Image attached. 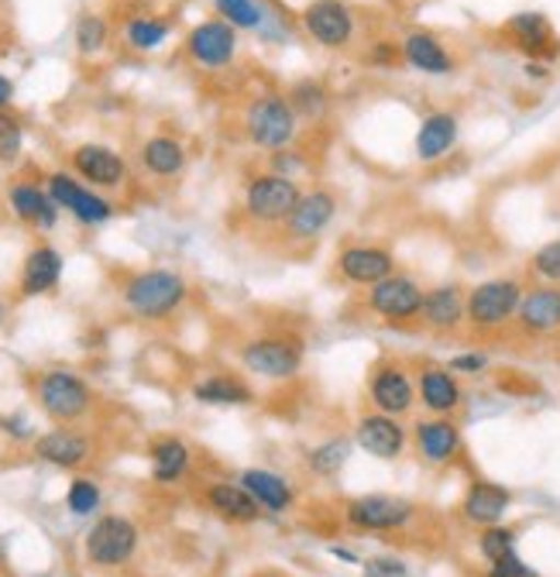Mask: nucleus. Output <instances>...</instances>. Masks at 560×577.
<instances>
[{"instance_id": "obj_5", "label": "nucleus", "mask_w": 560, "mask_h": 577, "mask_svg": "<svg viewBox=\"0 0 560 577\" xmlns=\"http://www.w3.org/2000/svg\"><path fill=\"white\" fill-rule=\"evenodd\" d=\"M244 135L254 148L278 151L289 148L299 135V117L293 111L289 97L278 93H259L244 111Z\"/></svg>"}, {"instance_id": "obj_17", "label": "nucleus", "mask_w": 560, "mask_h": 577, "mask_svg": "<svg viewBox=\"0 0 560 577\" xmlns=\"http://www.w3.org/2000/svg\"><path fill=\"white\" fill-rule=\"evenodd\" d=\"M502 35L513 42L526 59L533 63H553L560 56V38L553 24L540 11H519L502 24Z\"/></svg>"}, {"instance_id": "obj_37", "label": "nucleus", "mask_w": 560, "mask_h": 577, "mask_svg": "<svg viewBox=\"0 0 560 577\" xmlns=\"http://www.w3.org/2000/svg\"><path fill=\"white\" fill-rule=\"evenodd\" d=\"M214 8L238 32H262L268 21V8L262 0H214Z\"/></svg>"}, {"instance_id": "obj_40", "label": "nucleus", "mask_w": 560, "mask_h": 577, "mask_svg": "<svg viewBox=\"0 0 560 577\" xmlns=\"http://www.w3.org/2000/svg\"><path fill=\"white\" fill-rule=\"evenodd\" d=\"M529 275L547 285H560V238L540 245L529 254Z\"/></svg>"}, {"instance_id": "obj_22", "label": "nucleus", "mask_w": 560, "mask_h": 577, "mask_svg": "<svg viewBox=\"0 0 560 577\" xmlns=\"http://www.w3.org/2000/svg\"><path fill=\"white\" fill-rule=\"evenodd\" d=\"M72 169L80 172L93 190H117L127 179V162L107 145H80L72 151Z\"/></svg>"}, {"instance_id": "obj_10", "label": "nucleus", "mask_w": 560, "mask_h": 577, "mask_svg": "<svg viewBox=\"0 0 560 577\" xmlns=\"http://www.w3.org/2000/svg\"><path fill=\"white\" fill-rule=\"evenodd\" d=\"M338 210H341V200H338L334 193H330L327 186L302 190L299 203L293 206V214H289L286 224H283L286 245L302 248V245L320 241L323 234L330 230V224L338 220Z\"/></svg>"}, {"instance_id": "obj_16", "label": "nucleus", "mask_w": 560, "mask_h": 577, "mask_svg": "<svg viewBox=\"0 0 560 577\" xmlns=\"http://www.w3.org/2000/svg\"><path fill=\"white\" fill-rule=\"evenodd\" d=\"M186 52L199 69H224L238 56V29L224 18L199 21L186 35Z\"/></svg>"}, {"instance_id": "obj_30", "label": "nucleus", "mask_w": 560, "mask_h": 577, "mask_svg": "<svg viewBox=\"0 0 560 577\" xmlns=\"http://www.w3.org/2000/svg\"><path fill=\"white\" fill-rule=\"evenodd\" d=\"M35 454L56 467H80L90 457V440L76 430H53L35 440Z\"/></svg>"}, {"instance_id": "obj_43", "label": "nucleus", "mask_w": 560, "mask_h": 577, "mask_svg": "<svg viewBox=\"0 0 560 577\" xmlns=\"http://www.w3.org/2000/svg\"><path fill=\"white\" fill-rule=\"evenodd\" d=\"M447 369L454 375H465V378H475V375H485L489 372V354L485 351H461V354H454L447 361Z\"/></svg>"}, {"instance_id": "obj_41", "label": "nucleus", "mask_w": 560, "mask_h": 577, "mask_svg": "<svg viewBox=\"0 0 560 577\" xmlns=\"http://www.w3.org/2000/svg\"><path fill=\"white\" fill-rule=\"evenodd\" d=\"M66 506L72 516H93L100 509V488L90 478H76L66 491Z\"/></svg>"}, {"instance_id": "obj_44", "label": "nucleus", "mask_w": 560, "mask_h": 577, "mask_svg": "<svg viewBox=\"0 0 560 577\" xmlns=\"http://www.w3.org/2000/svg\"><path fill=\"white\" fill-rule=\"evenodd\" d=\"M362 577H410V567H405V561H399V557L378 554V557L362 561Z\"/></svg>"}, {"instance_id": "obj_46", "label": "nucleus", "mask_w": 560, "mask_h": 577, "mask_svg": "<svg viewBox=\"0 0 560 577\" xmlns=\"http://www.w3.org/2000/svg\"><path fill=\"white\" fill-rule=\"evenodd\" d=\"M365 63H368V66H375V69H389V66L402 63V52H399V42H375V45L368 48V56H365Z\"/></svg>"}, {"instance_id": "obj_2", "label": "nucleus", "mask_w": 560, "mask_h": 577, "mask_svg": "<svg viewBox=\"0 0 560 577\" xmlns=\"http://www.w3.org/2000/svg\"><path fill=\"white\" fill-rule=\"evenodd\" d=\"M241 364L244 372L265 382H289L302 372V361H307V340L296 330H268V333H254L251 340L241 344Z\"/></svg>"}, {"instance_id": "obj_12", "label": "nucleus", "mask_w": 560, "mask_h": 577, "mask_svg": "<svg viewBox=\"0 0 560 577\" xmlns=\"http://www.w3.org/2000/svg\"><path fill=\"white\" fill-rule=\"evenodd\" d=\"M347 527L362 533H396L416 516V506L396 495H358L347 502Z\"/></svg>"}, {"instance_id": "obj_39", "label": "nucleus", "mask_w": 560, "mask_h": 577, "mask_svg": "<svg viewBox=\"0 0 560 577\" xmlns=\"http://www.w3.org/2000/svg\"><path fill=\"white\" fill-rule=\"evenodd\" d=\"M107 38H111V29L100 14H83L80 21H76V48H80L83 56H96V52H104Z\"/></svg>"}, {"instance_id": "obj_13", "label": "nucleus", "mask_w": 560, "mask_h": 577, "mask_svg": "<svg viewBox=\"0 0 560 577\" xmlns=\"http://www.w3.org/2000/svg\"><path fill=\"white\" fill-rule=\"evenodd\" d=\"M48 196L56 200L59 210H66V214L72 220H80L83 227H100L107 224L114 217V203L107 196H100L93 186H83L80 179H72L66 172H53L45 182Z\"/></svg>"}, {"instance_id": "obj_28", "label": "nucleus", "mask_w": 560, "mask_h": 577, "mask_svg": "<svg viewBox=\"0 0 560 577\" xmlns=\"http://www.w3.org/2000/svg\"><path fill=\"white\" fill-rule=\"evenodd\" d=\"M508 506H513V495H508V488L495 485V482H475L465 495L461 502V512L468 522H475V527H499L502 516L508 512Z\"/></svg>"}, {"instance_id": "obj_24", "label": "nucleus", "mask_w": 560, "mask_h": 577, "mask_svg": "<svg viewBox=\"0 0 560 577\" xmlns=\"http://www.w3.org/2000/svg\"><path fill=\"white\" fill-rule=\"evenodd\" d=\"M62 282V254L53 245H35L21 261V279L18 288L24 299L32 296H45Z\"/></svg>"}, {"instance_id": "obj_48", "label": "nucleus", "mask_w": 560, "mask_h": 577, "mask_svg": "<svg viewBox=\"0 0 560 577\" xmlns=\"http://www.w3.org/2000/svg\"><path fill=\"white\" fill-rule=\"evenodd\" d=\"M526 76H529V80H547V76H550V66L547 63H526Z\"/></svg>"}, {"instance_id": "obj_6", "label": "nucleus", "mask_w": 560, "mask_h": 577, "mask_svg": "<svg viewBox=\"0 0 560 577\" xmlns=\"http://www.w3.org/2000/svg\"><path fill=\"white\" fill-rule=\"evenodd\" d=\"M423 293H426V285L416 275L392 272L389 279H381L372 288H365V309L375 320L392 324V327L420 324Z\"/></svg>"}, {"instance_id": "obj_21", "label": "nucleus", "mask_w": 560, "mask_h": 577, "mask_svg": "<svg viewBox=\"0 0 560 577\" xmlns=\"http://www.w3.org/2000/svg\"><path fill=\"white\" fill-rule=\"evenodd\" d=\"M416 403L434 416H450L465 403V388L447 364H423L416 372Z\"/></svg>"}, {"instance_id": "obj_23", "label": "nucleus", "mask_w": 560, "mask_h": 577, "mask_svg": "<svg viewBox=\"0 0 560 577\" xmlns=\"http://www.w3.org/2000/svg\"><path fill=\"white\" fill-rule=\"evenodd\" d=\"M457 135H461V121H457V114L450 111H430L420 127H416V159L423 166H434L441 159H447V155L454 151L457 145Z\"/></svg>"}, {"instance_id": "obj_50", "label": "nucleus", "mask_w": 560, "mask_h": 577, "mask_svg": "<svg viewBox=\"0 0 560 577\" xmlns=\"http://www.w3.org/2000/svg\"><path fill=\"white\" fill-rule=\"evenodd\" d=\"M330 554H334L338 561H347V564H362L358 554H354V550H347V546H334V550H330Z\"/></svg>"}, {"instance_id": "obj_26", "label": "nucleus", "mask_w": 560, "mask_h": 577, "mask_svg": "<svg viewBox=\"0 0 560 577\" xmlns=\"http://www.w3.org/2000/svg\"><path fill=\"white\" fill-rule=\"evenodd\" d=\"M399 52H402V63L423 76H450L454 72V56L447 52V45L430 32H410L399 42Z\"/></svg>"}, {"instance_id": "obj_9", "label": "nucleus", "mask_w": 560, "mask_h": 577, "mask_svg": "<svg viewBox=\"0 0 560 577\" xmlns=\"http://www.w3.org/2000/svg\"><path fill=\"white\" fill-rule=\"evenodd\" d=\"M35 396H38L42 412L48 419H56V423H76L80 416H87V409L93 403L90 385L69 369L45 372L35 385Z\"/></svg>"}, {"instance_id": "obj_15", "label": "nucleus", "mask_w": 560, "mask_h": 577, "mask_svg": "<svg viewBox=\"0 0 560 577\" xmlns=\"http://www.w3.org/2000/svg\"><path fill=\"white\" fill-rule=\"evenodd\" d=\"M420 324L430 333H457L468 324V288L461 282H437L423 293Z\"/></svg>"}, {"instance_id": "obj_29", "label": "nucleus", "mask_w": 560, "mask_h": 577, "mask_svg": "<svg viewBox=\"0 0 560 577\" xmlns=\"http://www.w3.org/2000/svg\"><path fill=\"white\" fill-rule=\"evenodd\" d=\"M207 502H210V509L220 516V519H227V522H238V527H248V522H259L265 512H262V506L254 502V498L248 495V488L238 482H217V485H210V491H207Z\"/></svg>"}, {"instance_id": "obj_53", "label": "nucleus", "mask_w": 560, "mask_h": 577, "mask_svg": "<svg viewBox=\"0 0 560 577\" xmlns=\"http://www.w3.org/2000/svg\"><path fill=\"white\" fill-rule=\"evenodd\" d=\"M254 577H278V574H272V570H262V574H254Z\"/></svg>"}, {"instance_id": "obj_14", "label": "nucleus", "mask_w": 560, "mask_h": 577, "mask_svg": "<svg viewBox=\"0 0 560 577\" xmlns=\"http://www.w3.org/2000/svg\"><path fill=\"white\" fill-rule=\"evenodd\" d=\"M138 527L124 516H100L87 533V557L96 567H121L135 557Z\"/></svg>"}, {"instance_id": "obj_11", "label": "nucleus", "mask_w": 560, "mask_h": 577, "mask_svg": "<svg viewBox=\"0 0 560 577\" xmlns=\"http://www.w3.org/2000/svg\"><path fill=\"white\" fill-rule=\"evenodd\" d=\"M368 399L378 412L405 416L416 406V378L410 375L402 361L381 358L368 372Z\"/></svg>"}, {"instance_id": "obj_36", "label": "nucleus", "mask_w": 560, "mask_h": 577, "mask_svg": "<svg viewBox=\"0 0 560 577\" xmlns=\"http://www.w3.org/2000/svg\"><path fill=\"white\" fill-rule=\"evenodd\" d=\"M169 32H172V24L165 18L141 14V18H132L124 24V42L135 52H156L169 38Z\"/></svg>"}, {"instance_id": "obj_31", "label": "nucleus", "mask_w": 560, "mask_h": 577, "mask_svg": "<svg viewBox=\"0 0 560 577\" xmlns=\"http://www.w3.org/2000/svg\"><path fill=\"white\" fill-rule=\"evenodd\" d=\"M193 399L203 406H251L254 392L238 375H207L193 385Z\"/></svg>"}, {"instance_id": "obj_32", "label": "nucleus", "mask_w": 560, "mask_h": 577, "mask_svg": "<svg viewBox=\"0 0 560 577\" xmlns=\"http://www.w3.org/2000/svg\"><path fill=\"white\" fill-rule=\"evenodd\" d=\"M141 166L151 172V176H159V179H172V176H180L186 169V148L180 138H169V135H156V138H148L141 145Z\"/></svg>"}, {"instance_id": "obj_38", "label": "nucleus", "mask_w": 560, "mask_h": 577, "mask_svg": "<svg viewBox=\"0 0 560 577\" xmlns=\"http://www.w3.org/2000/svg\"><path fill=\"white\" fill-rule=\"evenodd\" d=\"M516 530H508V527H485L481 530V536H478V554L485 557L489 564H499V561H505V557H513L516 554Z\"/></svg>"}, {"instance_id": "obj_42", "label": "nucleus", "mask_w": 560, "mask_h": 577, "mask_svg": "<svg viewBox=\"0 0 560 577\" xmlns=\"http://www.w3.org/2000/svg\"><path fill=\"white\" fill-rule=\"evenodd\" d=\"M21 145H24V131H21V121L0 111V162H11L21 155Z\"/></svg>"}, {"instance_id": "obj_1", "label": "nucleus", "mask_w": 560, "mask_h": 577, "mask_svg": "<svg viewBox=\"0 0 560 577\" xmlns=\"http://www.w3.org/2000/svg\"><path fill=\"white\" fill-rule=\"evenodd\" d=\"M190 299V282L172 269H141L121 285L124 309L138 320H169Z\"/></svg>"}, {"instance_id": "obj_49", "label": "nucleus", "mask_w": 560, "mask_h": 577, "mask_svg": "<svg viewBox=\"0 0 560 577\" xmlns=\"http://www.w3.org/2000/svg\"><path fill=\"white\" fill-rule=\"evenodd\" d=\"M11 100H14V83L8 80V76H0V111H4Z\"/></svg>"}, {"instance_id": "obj_27", "label": "nucleus", "mask_w": 560, "mask_h": 577, "mask_svg": "<svg viewBox=\"0 0 560 577\" xmlns=\"http://www.w3.org/2000/svg\"><path fill=\"white\" fill-rule=\"evenodd\" d=\"M8 206L21 224H32L38 230H53L59 220V206L48 196V190L35 186V182H14L8 190Z\"/></svg>"}, {"instance_id": "obj_33", "label": "nucleus", "mask_w": 560, "mask_h": 577, "mask_svg": "<svg viewBox=\"0 0 560 577\" xmlns=\"http://www.w3.org/2000/svg\"><path fill=\"white\" fill-rule=\"evenodd\" d=\"M190 467V448L175 437H162L151 443V478L159 485H172L186 475Z\"/></svg>"}, {"instance_id": "obj_20", "label": "nucleus", "mask_w": 560, "mask_h": 577, "mask_svg": "<svg viewBox=\"0 0 560 577\" xmlns=\"http://www.w3.org/2000/svg\"><path fill=\"white\" fill-rule=\"evenodd\" d=\"M413 443H416V454L423 457V464L444 467L461 454V430H457L450 416H430L416 423Z\"/></svg>"}, {"instance_id": "obj_25", "label": "nucleus", "mask_w": 560, "mask_h": 577, "mask_svg": "<svg viewBox=\"0 0 560 577\" xmlns=\"http://www.w3.org/2000/svg\"><path fill=\"white\" fill-rule=\"evenodd\" d=\"M238 482L248 488V495H251L254 502L262 506V512H268V516H283V512H289L293 502H296V488H293L283 475H275V471H268V467H248V471H241Z\"/></svg>"}, {"instance_id": "obj_19", "label": "nucleus", "mask_w": 560, "mask_h": 577, "mask_svg": "<svg viewBox=\"0 0 560 577\" xmlns=\"http://www.w3.org/2000/svg\"><path fill=\"white\" fill-rule=\"evenodd\" d=\"M354 443L378 461H396L405 451V430L399 423V416L389 412H365L358 419V427H354Z\"/></svg>"}, {"instance_id": "obj_35", "label": "nucleus", "mask_w": 560, "mask_h": 577, "mask_svg": "<svg viewBox=\"0 0 560 577\" xmlns=\"http://www.w3.org/2000/svg\"><path fill=\"white\" fill-rule=\"evenodd\" d=\"M289 103L299 121H323L330 114V90L320 80H299L289 90Z\"/></svg>"}, {"instance_id": "obj_34", "label": "nucleus", "mask_w": 560, "mask_h": 577, "mask_svg": "<svg viewBox=\"0 0 560 577\" xmlns=\"http://www.w3.org/2000/svg\"><path fill=\"white\" fill-rule=\"evenodd\" d=\"M351 457V440L347 437H330L323 443H317V448L307 451V467L310 475L317 478H338L344 464Z\"/></svg>"}, {"instance_id": "obj_7", "label": "nucleus", "mask_w": 560, "mask_h": 577, "mask_svg": "<svg viewBox=\"0 0 560 577\" xmlns=\"http://www.w3.org/2000/svg\"><path fill=\"white\" fill-rule=\"evenodd\" d=\"M399 272V258L392 248L375 241H351L334 254V275L351 288H372L375 282Z\"/></svg>"}, {"instance_id": "obj_51", "label": "nucleus", "mask_w": 560, "mask_h": 577, "mask_svg": "<svg viewBox=\"0 0 560 577\" xmlns=\"http://www.w3.org/2000/svg\"><path fill=\"white\" fill-rule=\"evenodd\" d=\"M4 430H8V433H14V437H28V433H32L28 427L21 423V419H4Z\"/></svg>"}, {"instance_id": "obj_8", "label": "nucleus", "mask_w": 560, "mask_h": 577, "mask_svg": "<svg viewBox=\"0 0 560 577\" xmlns=\"http://www.w3.org/2000/svg\"><path fill=\"white\" fill-rule=\"evenodd\" d=\"M299 29L307 32V38L327 52H341L354 42L358 32V18H354L347 0H310L299 11Z\"/></svg>"}, {"instance_id": "obj_47", "label": "nucleus", "mask_w": 560, "mask_h": 577, "mask_svg": "<svg viewBox=\"0 0 560 577\" xmlns=\"http://www.w3.org/2000/svg\"><path fill=\"white\" fill-rule=\"evenodd\" d=\"M485 577H540V570H533L519 554H513V557H505L499 564H489Z\"/></svg>"}, {"instance_id": "obj_3", "label": "nucleus", "mask_w": 560, "mask_h": 577, "mask_svg": "<svg viewBox=\"0 0 560 577\" xmlns=\"http://www.w3.org/2000/svg\"><path fill=\"white\" fill-rule=\"evenodd\" d=\"M526 285L516 275L481 279L468 288V327L475 333H499L516 324Z\"/></svg>"}, {"instance_id": "obj_52", "label": "nucleus", "mask_w": 560, "mask_h": 577, "mask_svg": "<svg viewBox=\"0 0 560 577\" xmlns=\"http://www.w3.org/2000/svg\"><path fill=\"white\" fill-rule=\"evenodd\" d=\"M4 317H8V303H0V324H4Z\"/></svg>"}, {"instance_id": "obj_4", "label": "nucleus", "mask_w": 560, "mask_h": 577, "mask_svg": "<svg viewBox=\"0 0 560 577\" xmlns=\"http://www.w3.org/2000/svg\"><path fill=\"white\" fill-rule=\"evenodd\" d=\"M299 196H302V186L296 179H286L268 169V172H254L244 182L241 210L244 217L259 227H283L286 217L293 214V206L299 203Z\"/></svg>"}, {"instance_id": "obj_45", "label": "nucleus", "mask_w": 560, "mask_h": 577, "mask_svg": "<svg viewBox=\"0 0 560 577\" xmlns=\"http://www.w3.org/2000/svg\"><path fill=\"white\" fill-rule=\"evenodd\" d=\"M307 169V159L296 148H278L272 151V172L286 176V179H299V172Z\"/></svg>"}, {"instance_id": "obj_18", "label": "nucleus", "mask_w": 560, "mask_h": 577, "mask_svg": "<svg viewBox=\"0 0 560 577\" xmlns=\"http://www.w3.org/2000/svg\"><path fill=\"white\" fill-rule=\"evenodd\" d=\"M516 327L526 337H553L560 333V285H526L519 313H516Z\"/></svg>"}]
</instances>
